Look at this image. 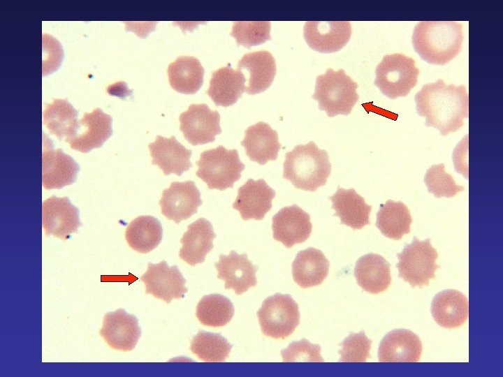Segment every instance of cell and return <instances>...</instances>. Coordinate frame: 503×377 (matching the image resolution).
I'll return each instance as SVG.
<instances>
[{
  "instance_id": "obj_1",
  "label": "cell",
  "mask_w": 503,
  "mask_h": 377,
  "mask_svg": "<svg viewBox=\"0 0 503 377\" xmlns=\"http://www.w3.org/2000/svg\"><path fill=\"white\" fill-rule=\"evenodd\" d=\"M414 99L425 126L438 129L442 135L458 131L468 117L469 96L464 85L446 84L439 79L424 84Z\"/></svg>"
},
{
  "instance_id": "obj_2",
  "label": "cell",
  "mask_w": 503,
  "mask_h": 377,
  "mask_svg": "<svg viewBox=\"0 0 503 377\" xmlns=\"http://www.w3.org/2000/svg\"><path fill=\"white\" fill-rule=\"evenodd\" d=\"M462 24L454 21H422L415 26L412 45L428 64L445 65L462 50Z\"/></svg>"
},
{
  "instance_id": "obj_3",
  "label": "cell",
  "mask_w": 503,
  "mask_h": 377,
  "mask_svg": "<svg viewBox=\"0 0 503 377\" xmlns=\"http://www.w3.org/2000/svg\"><path fill=\"white\" fill-rule=\"evenodd\" d=\"M331 163L327 151L313 142L298 145L285 154L283 178L298 189L314 192L326 185Z\"/></svg>"
},
{
  "instance_id": "obj_4",
  "label": "cell",
  "mask_w": 503,
  "mask_h": 377,
  "mask_svg": "<svg viewBox=\"0 0 503 377\" xmlns=\"http://www.w3.org/2000/svg\"><path fill=\"white\" fill-rule=\"evenodd\" d=\"M358 84L343 69L328 68L316 77L312 98L319 103V108L329 117L339 114L348 115L357 103L359 96Z\"/></svg>"
},
{
  "instance_id": "obj_5",
  "label": "cell",
  "mask_w": 503,
  "mask_h": 377,
  "mask_svg": "<svg viewBox=\"0 0 503 377\" xmlns=\"http://www.w3.org/2000/svg\"><path fill=\"white\" fill-rule=\"evenodd\" d=\"M196 165V176L207 184L209 189L220 191L233 188L245 168L238 150L227 149L222 145L203 151Z\"/></svg>"
},
{
  "instance_id": "obj_6",
  "label": "cell",
  "mask_w": 503,
  "mask_h": 377,
  "mask_svg": "<svg viewBox=\"0 0 503 377\" xmlns=\"http://www.w3.org/2000/svg\"><path fill=\"white\" fill-rule=\"evenodd\" d=\"M398 276L414 288L429 285L435 279V272L439 268L436 263L438 253L432 247L430 239L421 241L414 237L412 242L397 254Z\"/></svg>"
},
{
  "instance_id": "obj_7",
  "label": "cell",
  "mask_w": 503,
  "mask_h": 377,
  "mask_svg": "<svg viewBox=\"0 0 503 377\" xmlns=\"http://www.w3.org/2000/svg\"><path fill=\"white\" fill-rule=\"evenodd\" d=\"M415 63L403 54L384 55L376 68L374 84L391 99L407 96L418 81L420 71Z\"/></svg>"
},
{
  "instance_id": "obj_8",
  "label": "cell",
  "mask_w": 503,
  "mask_h": 377,
  "mask_svg": "<svg viewBox=\"0 0 503 377\" xmlns=\"http://www.w3.org/2000/svg\"><path fill=\"white\" fill-rule=\"evenodd\" d=\"M263 334L276 339L290 336L300 323L298 305L289 295L267 297L257 311Z\"/></svg>"
},
{
  "instance_id": "obj_9",
  "label": "cell",
  "mask_w": 503,
  "mask_h": 377,
  "mask_svg": "<svg viewBox=\"0 0 503 377\" xmlns=\"http://www.w3.org/2000/svg\"><path fill=\"white\" fill-rule=\"evenodd\" d=\"M179 120L184 138L194 146L212 142L221 133L219 113L205 103L191 104Z\"/></svg>"
},
{
  "instance_id": "obj_10",
  "label": "cell",
  "mask_w": 503,
  "mask_h": 377,
  "mask_svg": "<svg viewBox=\"0 0 503 377\" xmlns=\"http://www.w3.org/2000/svg\"><path fill=\"white\" fill-rule=\"evenodd\" d=\"M79 165L60 148L54 149L52 141L43 135L42 185L45 189L61 188L73 184Z\"/></svg>"
},
{
  "instance_id": "obj_11",
  "label": "cell",
  "mask_w": 503,
  "mask_h": 377,
  "mask_svg": "<svg viewBox=\"0 0 503 377\" xmlns=\"http://www.w3.org/2000/svg\"><path fill=\"white\" fill-rule=\"evenodd\" d=\"M145 286V293L170 303L181 299L188 291L186 279L177 265L168 266L165 260L157 264L149 263L147 269L140 277Z\"/></svg>"
},
{
  "instance_id": "obj_12",
  "label": "cell",
  "mask_w": 503,
  "mask_h": 377,
  "mask_svg": "<svg viewBox=\"0 0 503 377\" xmlns=\"http://www.w3.org/2000/svg\"><path fill=\"white\" fill-rule=\"evenodd\" d=\"M202 203L200 191L190 180L172 182L159 200L161 214L177 224L195 214Z\"/></svg>"
},
{
  "instance_id": "obj_13",
  "label": "cell",
  "mask_w": 503,
  "mask_h": 377,
  "mask_svg": "<svg viewBox=\"0 0 503 377\" xmlns=\"http://www.w3.org/2000/svg\"><path fill=\"white\" fill-rule=\"evenodd\" d=\"M42 225L47 236L65 240L82 224L78 209L68 197L52 195L42 203Z\"/></svg>"
},
{
  "instance_id": "obj_14",
  "label": "cell",
  "mask_w": 503,
  "mask_h": 377,
  "mask_svg": "<svg viewBox=\"0 0 503 377\" xmlns=\"http://www.w3.org/2000/svg\"><path fill=\"white\" fill-rule=\"evenodd\" d=\"M351 36L349 21H308L305 23L303 36L309 47L321 53L335 52L342 49Z\"/></svg>"
},
{
  "instance_id": "obj_15",
  "label": "cell",
  "mask_w": 503,
  "mask_h": 377,
  "mask_svg": "<svg viewBox=\"0 0 503 377\" xmlns=\"http://www.w3.org/2000/svg\"><path fill=\"white\" fill-rule=\"evenodd\" d=\"M99 334L111 348L126 352L135 348L141 330L135 316L119 309L104 315Z\"/></svg>"
},
{
  "instance_id": "obj_16",
  "label": "cell",
  "mask_w": 503,
  "mask_h": 377,
  "mask_svg": "<svg viewBox=\"0 0 503 377\" xmlns=\"http://www.w3.org/2000/svg\"><path fill=\"white\" fill-rule=\"evenodd\" d=\"M272 221L274 239L286 248L305 242L312 232L310 215L296 204L279 209Z\"/></svg>"
},
{
  "instance_id": "obj_17",
  "label": "cell",
  "mask_w": 503,
  "mask_h": 377,
  "mask_svg": "<svg viewBox=\"0 0 503 377\" xmlns=\"http://www.w3.org/2000/svg\"><path fill=\"white\" fill-rule=\"evenodd\" d=\"M112 117L99 108L84 113L75 135L67 142L71 149L87 153L101 147L111 136Z\"/></svg>"
},
{
  "instance_id": "obj_18",
  "label": "cell",
  "mask_w": 503,
  "mask_h": 377,
  "mask_svg": "<svg viewBox=\"0 0 503 377\" xmlns=\"http://www.w3.org/2000/svg\"><path fill=\"white\" fill-rule=\"evenodd\" d=\"M214 267L218 279L225 282L224 288L233 289L236 295H242L257 284L258 267L249 260L246 253L238 254L232 250L228 256L220 254Z\"/></svg>"
},
{
  "instance_id": "obj_19",
  "label": "cell",
  "mask_w": 503,
  "mask_h": 377,
  "mask_svg": "<svg viewBox=\"0 0 503 377\" xmlns=\"http://www.w3.org/2000/svg\"><path fill=\"white\" fill-rule=\"evenodd\" d=\"M275 191L263 179H249L238 190V195L233 204L243 220H262L272 208Z\"/></svg>"
},
{
  "instance_id": "obj_20",
  "label": "cell",
  "mask_w": 503,
  "mask_h": 377,
  "mask_svg": "<svg viewBox=\"0 0 503 377\" xmlns=\"http://www.w3.org/2000/svg\"><path fill=\"white\" fill-rule=\"evenodd\" d=\"M148 147L152 163L157 165L165 175L173 173L182 176L193 166L190 161L192 151L182 145L175 136L168 138L157 135Z\"/></svg>"
},
{
  "instance_id": "obj_21",
  "label": "cell",
  "mask_w": 503,
  "mask_h": 377,
  "mask_svg": "<svg viewBox=\"0 0 503 377\" xmlns=\"http://www.w3.org/2000/svg\"><path fill=\"white\" fill-rule=\"evenodd\" d=\"M423 350L420 338L406 329L388 332L378 349L379 362H418Z\"/></svg>"
},
{
  "instance_id": "obj_22",
  "label": "cell",
  "mask_w": 503,
  "mask_h": 377,
  "mask_svg": "<svg viewBox=\"0 0 503 377\" xmlns=\"http://www.w3.org/2000/svg\"><path fill=\"white\" fill-rule=\"evenodd\" d=\"M241 145L245 147L249 159L261 165L276 160L282 148L277 132L264 121H259L246 129Z\"/></svg>"
},
{
  "instance_id": "obj_23",
  "label": "cell",
  "mask_w": 503,
  "mask_h": 377,
  "mask_svg": "<svg viewBox=\"0 0 503 377\" xmlns=\"http://www.w3.org/2000/svg\"><path fill=\"white\" fill-rule=\"evenodd\" d=\"M215 237L212 223L205 218H199L187 226L180 239L182 246L179 251L180 258L191 266L203 263L214 247Z\"/></svg>"
},
{
  "instance_id": "obj_24",
  "label": "cell",
  "mask_w": 503,
  "mask_h": 377,
  "mask_svg": "<svg viewBox=\"0 0 503 377\" xmlns=\"http://www.w3.org/2000/svg\"><path fill=\"white\" fill-rule=\"evenodd\" d=\"M328 199L332 202V209L335 211L334 215L340 219L342 224L354 230H360L370 224L372 206L367 204L354 188L344 189L338 186L337 191Z\"/></svg>"
},
{
  "instance_id": "obj_25",
  "label": "cell",
  "mask_w": 503,
  "mask_h": 377,
  "mask_svg": "<svg viewBox=\"0 0 503 377\" xmlns=\"http://www.w3.org/2000/svg\"><path fill=\"white\" fill-rule=\"evenodd\" d=\"M238 68L245 69L249 73L245 91L249 95L259 94L270 87L277 72L275 59L267 50L245 54L238 63Z\"/></svg>"
},
{
  "instance_id": "obj_26",
  "label": "cell",
  "mask_w": 503,
  "mask_h": 377,
  "mask_svg": "<svg viewBox=\"0 0 503 377\" xmlns=\"http://www.w3.org/2000/svg\"><path fill=\"white\" fill-rule=\"evenodd\" d=\"M431 313L439 325L447 329L457 328L467 320V298L456 290L441 291L432 299Z\"/></svg>"
},
{
  "instance_id": "obj_27",
  "label": "cell",
  "mask_w": 503,
  "mask_h": 377,
  "mask_svg": "<svg viewBox=\"0 0 503 377\" xmlns=\"http://www.w3.org/2000/svg\"><path fill=\"white\" fill-rule=\"evenodd\" d=\"M245 76L242 71L226 66L213 71L206 93L217 106L235 104L245 91Z\"/></svg>"
},
{
  "instance_id": "obj_28",
  "label": "cell",
  "mask_w": 503,
  "mask_h": 377,
  "mask_svg": "<svg viewBox=\"0 0 503 377\" xmlns=\"http://www.w3.org/2000/svg\"><path fill=\"white\" fill-rule=\"evenodd\" d=\"M389 263L381 256L367 253L356 263L354 276L359 286L371 294L385 291L391 283Z\"/></svg>"
},
{
  "instance_id": "obj_29",
  "label": "cell",
  "mask_w": 503,
  "mask_h": 377,
  "mask_svg": "<svg viewBox=\"0 0 503 377\" xmlns=\"http://www.w3.org/2000/svg\"><path fill=\"white\" fill-rule=\"evenodd\" d=\"M330 263L323 252L309 247L299 251L292 263V276L301 288L319 286L327 277Z\"/></svg>"
},
{
  "instance_id": "obj_30",
  "label": "cell",
  "mask_w": 503,
  "mask_h": 377,
  "mask_svg": "<svg viewBox=\"0 0 503 377\" xmlns=\"http://www.w3.org/2000/svg\"><path fill=\"white\" fill-rule=\"evenodd\" d=\"M167 73L170 85L174 90L193 94L203 85L205 69L196 57L180 56L169 64Z\"/></svg>"
},
{
  "instance_id": "obj_31",
  "label": "cell",
  "mask_w": 503,
  "mask_h": 377,
  "mask_svg": "<svg viewBox=\"0 0 503 377\" xmlns=\"http://www.w3.org/2000/svg\"><path fill=\"white\" fill-rule=\"evenodd\" d=\"M78 111L66 99L54 98L45 105L43 123L48 131L59 140L67 142L77 131Z\"/></svg>"
},
{
  "instance_id": "obj_32",
  "label": "cell",
  "mask_w": 503,
  "mask_h": 377,
  "mask_svg": "<svg viewBox=\"0 0 503 377\" xmlns=\"http://www.w3.org/2000/svg\"><path fill=\"white\" fill-rule=\"evenodd\" d=\"M411 223L410 211L402 202L388 200L380 205L376 226L385 237L400 240L410 232Z\"/></svg>"
},
{
  "instance_id": "obj_33",
  "label": "cell",
  "mask_w": 503,
  "mask_h": 377,
  "mask_svg": "<svg viewBox=\"0 0 503 377\" xmlns=\"http://www.w3.org/2000/svg\"><path fill=\"white\" fill-rule=\"evenodd\" d=\"M163 237V228L159 220L150 215L134 219L127 226L125 239L129 246L140 253L154 250Z\"/></svg>"
},
{
  "instance_id": "obj_34",
  "label": "cell",
  "mask_w": 503,
  "mask_h": 377,
  "mask_svg": "<svg viewBox=\"0 0 503 377\" xmlns=\"http://www.w3.org/2000/svg\"><path fill=\"white\" fill-rule=\"evenodd\" d=\"M233 314V303L219 294L204 295L196 306V317L205 326L223 327L231 320Z\"/></svg>"
},
{
  "instance_id": "obj_35",
  "label": "cell",
  "mask_w": 503,
  "mask_h": 377,
  "mask_svg": "<svg viewBox=\"0 0 503 377\" xmlns=\"http://www.w3.org/2000/svg\"><path fill=\"white\" fill-rule=\"evenodd\" d=\"M233 345L220 334L198 331L191 341L190 350L205 362H223L228 356Z\"/></svg>"
},
{
  "instance_id": "obj_36",
  "label": "cell",
  "mask_w": 503,
  "mask_h": 377,
  "mask_svg": "<svg viewBox=\"0 0 503 377\" xmlns=\"http://www.w3.org/2000/svg\"><path fill=\"white\" fill-rule=\"evenodd\" d=\"M271 23L269 21L233 22L231 35L238 45L249 48L271 40Z\"/></svg>"
},
{
  "instance_id": "obj_37",
  "label": "cell",
  "mask_w": 503,
  "mask_h": 377,
  "mask_svg": "<svg viewBox=\"0 0 503 377\" xmlns=\"http://www.w3.org/2000/svg\"><path fill=\"white\" fill-rule=\"evenodd\" d=\"M424 182L429 193L439 198H452L465 190V187L458 185L453 177L445 172L444 164L432 165L425 172Z\"/></svg>"
},
{
  "instance_id": "obj_38",
  "label": "cell",
  "mask_w": 503,
  "mask_h": 377,
  "mask_svg": "<svg viewBox=\"0 0 503 377\" xmlns=\"http://www.w3.org/2000/svg\"><path fill=\"white\" fill-rule=\"evenodd\" d=\"M372 341L370 340L363 330L358 333H351L340 344L342 347L339 351L340 362H366L370 357Z\"/></svg>"
},
{
  "instance_id": "obj_39",
  "label": "cell",
  "mask_w": 503,
  "mask_h": 377,
  "mask_svg": "<svg viewBox=\"0 0 503 377\" xmlns=\"http://www.w3.org/2000/svg\"><path fill=\"white\" fill-rule=\"evenodd\" d=\"M281 355L284 362L323 361L320 346L312 344L305 339L292 342L286 349L282 350Z\"/></svg>"
}]
</instances>
